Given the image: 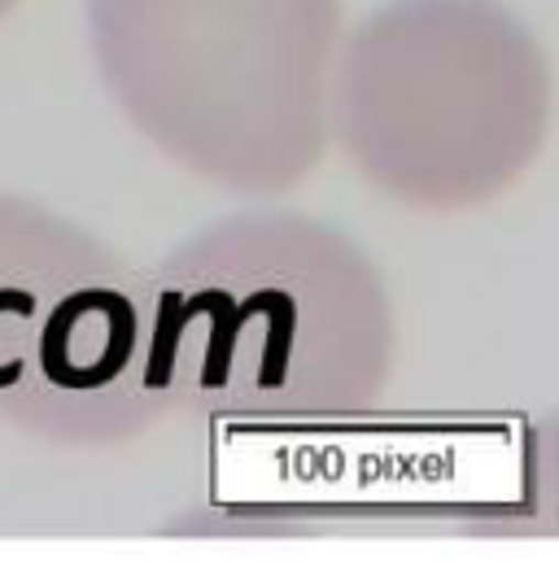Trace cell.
Listing matches in <instances>:
<instances>
[{"label": "cell", "mask_w": 559, "mask_h": 563, "mask_svg": "<svg viewBox=\"0 0 559 563\" xmlns=\"http://www.w3.org/2000/svg\"><path fill=\"white\" fill-rule=\"evenodd\" d=\"M149 385L166 416L337 423L394 376V306L363 245L302 210H241L149 276Z\"/></svg>", "instance_id": "1"}, {"label": "cell", "mask_w": 559, "mask_h": 563, "mask_svg": "<svg viewBox=\"0 0 559 563\" xmlns=\"http://www.w3.org/2000/svg\"><path fill=\"white\" fill-rule=\"evenodd\" d=\"M551 119V57L503 0H385L341 31L328 141L412 210L498 201L547 148Z\"/></svg>", "instance_id": "2"}, {"label": "cell", "mask_w": 559, "mask_h": 563, "mask_svg": "<svg viewBox=\"0 0 559 563\" xmlns=\"http://www.w3.org/2000/svg\"><path fill=\"white\" fill-rule=\"evenodd\" d=\"M114 106L206 184L280 197L328 153L341 0H84Z\"/></svg>", "instance_id": "3"}, {"label": "cell", "mask_w": 559, "mask_h": 563, "mask_svg": "<svg viewBox=\"0 0 559 563\" xmlns=\"http://www.w3.org/2000/svg\"><path fill=\"white\" fill-rule=\"evenodd\" d=\"M157 420L144 276L84 223L0 188V423L101 450Z\"/></svg>", "instance_id": "4"}, {"label": "cell", "mask_w": 559, "mask_h": 563, "mask_svg": "<svg viewBox=\"0 0 559 563\" xmlns=\"http://www.w3.org/2000/svg\"><path fill=\"white\" fill-rule=\"evenodd\" d=\"M13 4H18V0H0V22L9 18V9H13Z\"/></svg>", "instance_id": "5"}]
</instances>
